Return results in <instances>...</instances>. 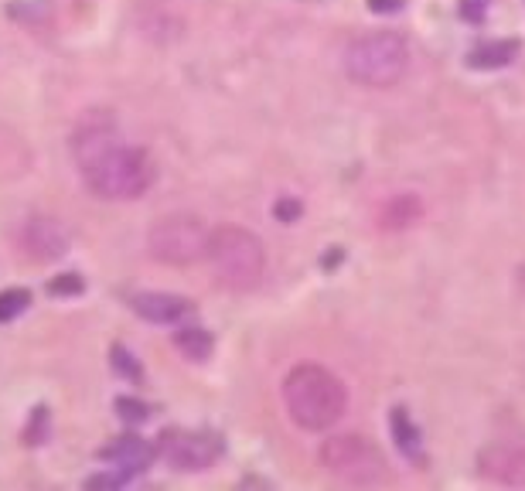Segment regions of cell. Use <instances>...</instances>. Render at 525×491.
<instances>
[{
    "mask_svg": "<svg viewBox=\"0 0 525 491\" xmlns=\"http://www.w3.org/2000/svg\"><path fill=\"white\" fill-rule=\"evenodd\" d=\"M72 154L86 188L106 202L144 198L157 178L154 161L140 147L123 144L116 123L103 113L79 123V130L72 133Z\"/></svg>",
    "mask_w": 525,
    "mask_h": 491,
    "instance_id": "cell-1",
    "label": "cell"
},
{
    "mask_svg": "<svg viewBox=\"0 0 525 491\" xmlns=\"http://www.w3.org/2000/svg\"><path fill=\"white\" fill-rule=\"evenodd\" d=\"M283 410L290 413V420L300 430H328L345 416L348 410V389L335 372L321 369V365H297L294 372H287L280 386Z\"/></svg>",
    "mask_w": 525,
    "mask_h": 491,
    "instance_id": "cell-2",
    "label": "cell"
},
{
    "mask_svg": "<svg viewBox=\"0 0 525 491\" xmlns=\"http://www.w3.org/2000/svg\"><path fill=\"white\" fill-rule=\"evenodd\" d=\"M208 263L215 270V280L225 290H256L266 277V246L256 232L243 226H222L208 236Z\"/></svg>",
    "mask_w": 525,
    "mask_h": 491,
    "instance_id": "cell-3",
    "label": "cell"
},
{
    "mask_svg": "<svg viewBox=\"0 0 525 491\" xmlns=\"http://www.w3.org/2000/svg\"><path fill=\"white\" fill-rule=\"evenodd\" d=\"M410 72V45L396 31L358 35L345 48V76L358 86L389 89Z\"/></svg>",
    "mask_w": 525,
    "mask_h": 491,
    "instance_id": "cell-4",
    "label": "cell"
},
{
    "mask_svg": "<svg viewBox=\"0 0 525 491\" xmlns=\"http://www.w3.org/2000/svg\"><path fill=\"white\" fill-rule=\"evenodd\" d=\"M321 468L338 481V485H379L386 481V457L372 440L358 437V434H338L328 437L321 444Z\"/></svg>",
    "mask_w": 525,
    "mask_h": 491,
    "instance_id": "cell-5",
    "label": "cell"
},
{
    "mask_svg": "<svg viewBox=\"0 0 525 491\" xmlns=\"http://www.w3.org/2000/svg\"><path fill=\"white\" fill-rule=\"evenodd\" d=\"M208 236L212 232L198 215H164L147 232V253L157 263L191 266L208 256Z\"/></svg>",
    "mask_w": 525,
    "mask_h": 491,
    "instance_id": "cell-6",
    "label": "cell"
},
{
    "mask_svg": "<svg viewBox=\"0 0 525 491\" xmlns=\"http://www.w3.org/2000/svg\"><path fill=\"white\" fill-rule=\"evenodd\" d=\"M157 454L164 457L171 471L198 474L208 471L222 457V440L215 434H205V430H168L161 437Z\"/></svg>",
    "mask_w": 525,
    "mask_h": 491,
    "instance_id": "cell-7",
    "label": "cell"
},
{
    "mask_svg": "<svg viewBox=\"0 0 525 491\" xmlns=\"http://www.w3.org/2000/svg\"><path fill=\"white\" fill-rule=\"evenodd\" d=\"M18 249L31 263H55L69 253V229L52 215H31L18 226Z\"/></svg>",
    "mask_w": 525,
    "mask_h": 491,
    "instance_id": "cell-8",
    "label": "cell"
},
{
    "mask_svg": "<svg viewBox=\"0 0 525 491\" xmlns=\"http://www.w3.org/2000/svg\"><path fill=\"white\" fill-rule=\"evenodd\" d=\"M478 471L495 485L522 488L525 485V437L491 440L478 454Z\"/></svg>",
    "mask_w": 525,
    "mask_h": 491,
    "instance_id": "cell-9",
    "label": "cell"
},
{
    "mask_svg": "<svg viewBox=\"0 0 525 491\" xmlns=\"http://www.w3.org/2000/svg\"><path fill=\"white\" fill-rule=\"evenodd\" d=\"M133 314L150 324H178L185 314H191V304L178 294H161V290H150V294H137L130 301Z\"/></svg>",
    "mask_w": 525,
    "mask_h": 491,
    "instance_id": "cell-10",
    "label": "cell"
},
{
    "mask_svg": "<svg viewBox=\"0 0 525 491\" xmlns=\"http://www.w3.org/2000/svg\"><path fill=\"white\" fill-rule=\"evenodd\" d=\"M99 457H103V461H110L113 468L130 471L133 478H137V474H144L147 464L154 461V447H150L144 437H133L130 434V437L113 440L110 447H103V451H99Z\"/></svg>",
    "mask_w": 525,
    "mask_h": 491,
    "instance_id": "cell-11",
    "label": "cell"
},
{
    "mask_svg": "<svg viewBox=\"0 0 525 491\" xmlns=\"http://www.w3.org/2000/svg\"><path fill=\"white\" fill-rule=\"evenodd\" d=\"M515 55H519V45L515 41H485V45H478L474 52L468 55V65L471 69H505V65L515 62Z\"/></svg>",
    "mask_w": 525,
    "mask_h": 491,
    "instance_id": "cell-12",
    "label": "cell"
},
{
    "mask_svg": "<svg viewBox=\"0 0 525 491\" xmlns=\"http://www.w3.org/2000/svg\"><path fill=\"white\" fill-rule=\"evenodd\" d=\"M174 348H181V355L191 362H205L215 348V338L205 328H181L174 331Z\"/></svg>",
    "mask_w": 525,
    "mask_h": 491,
    "instance_id": "cell-13",
    "label": "cell"
},
{
    "mask_svg": "<svg viewBox=\"0 0 525 491\" xmlns=\"http://www.w3.org/2000/svg\"><path fill=\"white\" fill-rule=\"evenodd\" d=\"M420 219V202L413 195H399L393 205L382 212V226L386 229H406Z\"/></svg>",
    "mask_w": 525,
    "mask_h": 491,
    "instance_id": "cell-14",
    "label": "cell"
},
{
    "mask_svg": "<svg viewBox=\"0 0 525 491\" xmlns=\"http://www.w3.org/2000/svg\"><path fill=\"white\" fill-rule=\"evenodd\" d=\"M28 304H31L28 290H18V287L0 290V324H7V321L18 318V314H24L28 311Z\"/></svg>",
    "mask_w": 525,
    "mask_h": 491,
    "instance_id": "cell-15",
    "label": "cell"
},
{
    "mask_svg": "<svg viewBox=\"0 0 525 491\" xmlns=\"http://www.w3.org/2000/svg\"><path fill=\"white\" fill-rule=\"evenodd\" d=\"M393 434H396V444L403 447L406 454H416V440H420V434H416V427L410 423L406 410H393Z\"/></svg>",
    "mask_w": 525,
    "mask_h": 491,
    "instance_id": "cell-16",
    "label": "cell"
},
{
    "mask_svg": "<svg viewBox=\"0 0 525 491\" xmlns=\"http://www.w3.org/2000/svg\"><path fill=\"white\" fill-rule=\"evenodd\" d=\"M116 410H120L123 420H130V423H144V420H147V413H150V406H147V403H140V399H133V396H123V399H116Z\"/></svg>",
    "mask_w": 525,
    "mask_h": 491,
    "instance_id": "cell-17",
    "label": "cell"
},
{
    "mask_svg": "<svg viewBox=\"0 0 525 491\" xmlns=\"http://www.w3.org/2000/svg\"><path fill=\"white\" fill-rule=\"evenodd\" d=\"M130 481H133V474H130V471L113 468L110 474H96V478H89L86 485H89V488H127Z\"/></svg>",
    "mask_w": 525,
    "mask_h": 491,
    "instance_id": "cell-18",
    "label": "cell"
},
{
    "mask_svg": "<svg viewBox=\"0 0 525 491\" xmlns=\"http://www.w3.org/2000/svg\"><path fill=\"white\" fill-rule=\"evenodd\" d=\"M79 290H82L79 273H65V277H58L52 284V294H79Z\"/></svg>",
    "mask_w": 525,
    "mask_h": 491,
    "instance_id": "cell-19",
    "label": "cell"
},
{
    "mask_svg": "<svg viewBox=\"0 0 525 491\" xmlns=\"http://www.w3.org/2000/svg\"><path fill=\"white\" fill-rule=\"evenodd\" d=\"M300 215V202H294V198H283V202H277V219L280 222H294Z\"/></svg>",
    "mask_w": 525,
    "mask_h": 491,
    "instance_id": "cell-20",
    "label": "cell"
},
{
    "mask_svg": "<svg viewBox=\"0 0 525 491\" xmlns=\"http://www.w3.org/2000/svg\"><path fill=\"white\" fill-rule=\"evenodd\" d=\"M369 11H375V14H396V11H403V0H369Z\"/></svg>",
    "mask_w": 525,
    "mask_h": 491,
    "instance_id": "cell-21",
    "label": "cell"
},
{
    "mask_svg": "<svg viewBox=\"0 0 525 491\" xmlns=\"http://www.w3.org/2000/svg\"><path fill=\"white\" fill-rule=\"evenodd\" d=\"M464 18H471V21H478V18H485V4H478V0H464Z\"/></svg>",
    "mask_w": 525,
    "mask_h": 491,
    "instance_id": "cell-22",
    "label": "cell"
}]
</instances>
